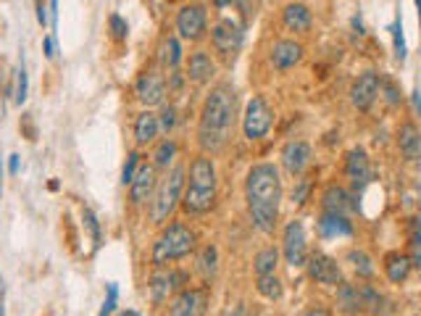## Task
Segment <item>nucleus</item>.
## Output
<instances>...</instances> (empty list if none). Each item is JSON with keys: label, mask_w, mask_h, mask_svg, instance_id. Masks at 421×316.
<instances>
[{"label": "nucleus", "mask_w": 421, "mask_h": 316, "mask_svg": "<svg viewBox=\"0 0 421 316\" xmlns=\"http://www.w3.org/2000/svg\"><path fill=\"white\" fill-rule=\"evenodd\" d=\"M158 61H161L163 69L169 71H177V66L182 64V45H179V37L169 34L161 43V50H158Z\"/></svg>", "instance_id": "28"}, {"label": "nucleus", "mask_w": 421, "mask_h": 316, "mask_svg": "<svg viewBox=\"0 0 421 316\" xmlns=\"http://www.w3.org/2000/svg\"><path fill=\"white\" fill-rule=\"evenodd\" d=\"M303 53H305V48L301 43H295V40H277L269 50V61L277 71H290V69H295L303 61Z\"/></svg>", "instance_id": "15"}, {"label": "nucleus", "mask_w": 421, "mask_h": 316, "mask_svg": "<svg viewBox=\"0 0 421 316\" xmlns=\"http://www.w3.org/2000/svg\"><path fill=\"white\" fill-rule=\"evenodd\" d=\"M308 164H311V145L305 140H290L282 148V166L287 169V174H303Z\"/></svg>", "instance_id": "18"}, {"label": "nucleus", "mask_w": 421, "mask_h": 316, "mask_svg": "<svg viewBox=\"0 0 421 316\" xmlns=\"http://www.w3.org/2000/svg\"><path fill=\"white\" fill-rule=\"evenodd\" d=\"M319 232L322 238H350L353 235V224L347 217H340V214H324L319 219Z\"/></svg>", "instance_id": "25"}, {"label": "nucleus", "mask_w": 421, "mask_h": 316, "mask_svg": "<svg viewBox=\"0 0 421 316\" xmlns=\"http://www.w3.org/2000/svg\"><path fill=\"white\" fill-rule=\"evenodd\" d=\"M177 32L182 40L198 43L208 29V11H205L203 3H187L177 11Z\"/></svg>", "instance_id": "8"}, {"label": "nucleus", "mask_w": 421, "mask_h": 316, "mask_svg": "<svg viewBox=\"0 0 421 316\" xmlns=\"http://www.w3.org/2000/svg\"><path fill=\"white\" fill-rule=\"evenodd\" d=\"M345 177L350 179V185L356 190L371 182V164H368V153L364 148H350L345 156Z\"/></svg>", "instance_id": "16"}, {"label": "nucleus", "mask_w": 421, "mask_h": 316, "mask_svg": "<svg viewBox=\"0 0 421 316\" xmlns=\"http://www.w3.org/2000/svg\"><path fill=\"white\" fill-rule=\"evenodd\" d=\"M177 153H179L177 140H172V137L161 140L158 145H156V151H153V169H158V172H169V166H174Z\"/></svg>", "instance_id": "29"}, {"label": "nucleus", "mask_w": 421, "mask_h": 316, "mask_svg": "<svg viewBox=\"0 0 421 316\" xmlns=\"http://www.w3.org/2000/svg\"><path fill=\"white\" fill-rule=\"evenodd\" d=\"M116 298H119V287H116V282L109 284V298L103 301V308H100V314L97 316H111L113 311H116Z\"/></svg>", "instance_id": "42"}, {"label": "nucleus", "mask_w": 421, "mask_h": 316, "mask_svg": "<svg viewBox=\"0 0 421 316\" xmlns=\"http://www.w3.org/2000/svg\"><path fill=\"white\" fill-rule=\"evenodd\" d=\"M205 305H208V293L205 290H195V287H184L172 298L169 303V316H203Z\"/></svg>", "instance_id": "12"}, {"label": "nucleus", "mask_w": 421, "mask_h": 316, "mask_svg": "<svg viewBox=\"0 0 421 316\" xmlns=\"http://www.w3.org/2000/svg\"><path fill=\"white\" fill-rule=\"evenodd\" d=\"M43 50H45V58H55V40L53 37H45Z\"/></svg>", "instance_id": "44"}, {"label": "nucleus", "mask_w": 421, "mask_h": 316, "mask_svg": "<svg viewBox=\"0 0 421 316\" xmlns=\"http://www.w3.org/2000/svg\"><path fill=\"white\" fill-rule=\"evenodd\" d=\"M398 148L403 158H408V161L421 158V132L413 121H403L398 127Z\"/></svg>", "instance_id": "22"}, {"label": "nucleus", "mask_w": 421, "mask_h": 316, "mask_svg": "<svg viewBox=\"0 0 421 316\" xmlns=\"http://www.w3.org/2000/svg\"><path fill=\"white\" fill-rule=\"evenodd\" d=\"M211 45L221 58H235L242 48V27L232 19H219L211 29Z\"/></svg>", "instance_id": "10"}, {"label": "nucleus", "mask_w": 421, "mask_h": 316, "mask_svg": "<svg viewBox=\"0 0 421 316\" xmlns=\"http://www.w3.org/2000/svg\"><path fill=\"white\" fill-rule=\"evenodd\" d=\"M305 266H308V277H311L313 282L319 284H340L343 282V269H340V263L332 259V256H326V253H311L308 256V261H305Z\"/></svg>", "instance_id": "13"}, {"label": "nucleus", "mask_w": 421, "mask_h": 316, "mask_svg": "<svg viewBox=\"0 0 421 316\" xmlns=\"http://www.w3.org/2000/svg\"><path fill=\"white\" fill-rule=\"evenodd\" d=\"M311 177H301L298 182H295V190H292V203H298V206H303L305 200H308V195H311Z\"/></svg>", "instance_id": "38"}, {"label": "nucleus", "mask_w": 421, "mask_h": 316, "mask_svg": "<svg viewBox=\"0 0 421 316\" xmlns=\"http://www.w3.org/2000/svg\"><path fill=\"white\" fill-rule=\"evenodd\" d=\"M282 251H284V261L290 269H301L308 261V248H305V227L301 219H292L284 227V238H282Z\"/></svg>", "instance_id": "9"}, {"label": "nucleus", "mask_w": 421, "mask_h": 316, "mask_svg": "<svg viewBox=\"0 0 421 316\" xmlns=\"http://www.w3.org/2000/svg\"><path fill=\"white\" fill-rule=\"evenodd\" d=\"M410 256H406V253H387L385 256V274H387V280L392 284H400L408 280L410 274Z\"/></svg>", "instance_id": "26"}, {"label": "nucleus", "mask_w": 421, "mask_h": 316, "mask_svg": "<svg viewBox=\"0 0 421 316\" xmlns=\"http://www.w3.org/2000/svg\"><path fill=\"white\" fill-rule=\"evenodd\" d=\"M156 185H158V179H156L153 164H140V169H137V174H134L130 185L132 206H145L153 198V193H156Z\"/></svg>", "instance_id": "17"}, {"label": "nucleus", "mask_w": 421, "mask_h": 316, "mask_svg": "<svg viewBox=\"0 0 421 316\" xmlns=\"http://www.w3.org/2000/svg\"><path fill=\"white\" fill-rule=\"evenodd\" d=\"M385 95H387L389 106H398V103H400V92H398V88H395L392 82H385Z\"/></svg>", "instance_id": "43"}, {"label": "nucleus", "mask_w": 421, "mask_h": 316, "mask_svg": "<svg viewBox=\"0 0 421 316\" xmlns=\"http://www.w3.org/2000/svg\"><path fill=\"white\" fill-rule=\"evenodd\" d=\"M134 95L148 109L151 106H161L163 98H166V79H163L161 71H156V69L142 71L137 76V82H134Z\"/></svg>", "instance_id": "11"}, {"label": "nucleus", "mask_w": 421, "mask_h": 316, "mask_svg": "<svg viewBox=\"0 0 421 316\" xmlns=\"http://www.w3.org/2000/svg\"><path fill=\"white\" fill-rule=\"evenodd\" d=\"M124 316H140V314H137V311H130V314H124Z\"/></svg>", "instance_id": "53"}, {"label": "nucleus", "mask_w": 421, "mask_h": 316, "mask_svg": "<svg viewBox=\"0 0 421 316\" xmlns=\"http://www.w3.org/2000/svg\"><path fill=\"white\" fill-rule=\"evenodd\" d=\"M345 261L350 263V269H353L358 277H364V280L374 277V272H377V266H374V261H371V256L364 253V251H358V248H350V251H347Z\"/></svg>", "instance_id": "32"}, {"label": "nucleus", "mask_w": 421, "mask_h": 316, "mask_svg": "<svg viewBox=\"0 0 421 316\" xmlns=\"http://www.w3.org/2000/svg\"><path fill=\"white\" fill-rule=\"evenodd\" d=\"M277 266H279V251L274 245H266L256 253L253 259V272L256 277H266V274H277Z\"/></svg>", "instance_id": "30"}, {"label": "nucleus", "mask_w": 421, "mask_h": 316, "mask_svg": "<svg viewBox=\"0 0 421 316\" xmlns=\"http://www.w3.org/2000/svg\"><path fill=\"white\" fill-rule=\"evenodd\" d=\"M198 245V235H195L193 227H187L184 221H172L161 229V235L153 242V253L151 261L153 266H169L174 261H182L190 253L195 251Z\"/></svg>", "instance_id": "4"}, {"label": "nucleus", "mask_w": 421, "mask_h": 316, "mask_svg": "<svg viewBox=\"0 0 421 316\" xmlns=\"http://www.w3.org/2000/svg\"><path fill=\"white\" fill-rule=\"evenodd\" d=\"M211 3H214L216 8H227V6H229V3H232V0H211Z\"/></svg>", "instance_id": "51"}, {"label": "nucleus", "mask_w": 421, "mask_h": 316, "mask_svg": "<svg viewBox=\"0 0 421 316\" xmlns=\"http://www.w3.org/2000/svg\"><path fill=\"white\" fill-rule=\"evenodd\" d=\"M392 43H395V58H398V61H406L408 48H406V37H403V22H400V16L392 22Z\"/></svg>", "instance_id": "36"}, {"label": "nucleus", "mask_w": 421, "mask_h": 316, "mask_svg": "<svg viewBox=\"0 0 421 316\" xmlns=\"http://www.w3.org/2000/svg\"><path fill=\"white\" fill-rule=\"evenodd\" d=\"M37 22L43 24H48V11H45V0H37Z\"/></svg>", "instance_id": "45"}, {"label": "nucleus", "mask_w": 421, "mask_h": 316, "mask_svg": "<svg viewBox=\"0 0 421 316\" xmlns=\"http://www.w3.org/2000/svg\"><path fill=\"white\" fill-rule=\"evenodd\" d=\"M50 11H53V24L58 19V0H50Z\"/></svg>", "instance_id": "50"}, {"label": "nucleus", "mask_w": 421, "mask_h": 316, "mask_svg": "<svg viewBox=\"0 0 421 316\" xmlns=\"http://www.w3.org/2000/svg\"><path fill=\"white\" fill-rule=\"evenodd\" d=\"M416 8H419V27H421V0H416Z\"/></svg>", "instance_id": "52"}, {"label": "nucleus", "mask_w": 421, "mask_h": 316, "mask_svg": "<svg viewBox=\"0 0 421 316\" xmlns=\"http://www.w3.org/2000/svg\"><path fill=\"white\" fill-rule=\"evenodd\" d=\"M305 316H332V314L326 311L324 305H313V308H308V311H305Z\"/></svg>", "instance_id": "46"}, {"label": "nucleus", "mask_w": 421, "mask_h": 316, "mask_svg": "<svg viewBox=\"0 0 421 316\" xmlns=\"http://www.w3.org/2000/svg\"><path fill=\"white\" fill-rule=\"evenodd\" d=\"M271 121H274V114H271L269 103L261 98V95H253V98L248 100L245 116H242L245 140L256 142V140H261V137H266L271 130Z\"/></svg>", "instance_id": "7"}, {"label": "nucleus", "mask_w": 421, "mask_h": 316, "mask_svg": "<svg viewBox=\"0 0 421 316\" xmlns=\"http://www.w3.org/2000/svg\"><path fill=\"white\" fill-rule=\"evenodd\" d=\"M379 92H382V79H379V74L377 71H364V74L353 82V88H350V100H353V106H356L358 111H366L374 106Z\"/></svg>", "instance_id": "14"}, {"label": "nucleus", "mask_w": 421, "mask_h": 316, "mask_svg": "<svg viewBox=\"0 0 421 316\" xmlns=\"http://www.w3.org/2000/svg\"><path fill=\"white\" fill-rule=\"evenodd\" d=\"M361 295H364V308L371 311V314H389L392 308H389V301L385 295L379 293L377 287H371V284H361Z\"/></svg>", "instance_id": "31"}, {"label": "nucleus", "mask_w": 421, "mask_h": 316, "mask_svg": "<svg viewBox=\"0 0 421 316\" xmlns=\"http://www.w3.org/2000/svg\"><path fill=\"white\" fill-rule=\"evenodd\" d=\"M337 305L343 308V314L356 316L358 311H364V295H361V284L340 282L337 290Z\"/></svg>", "instance_id": "24"}, {"label": "nucleus", "mask_w": 421, "mask_h": 316, "mask_svg": "<svg viewBox=\"0 0 421 316\" xmlns=\"http://www.w3.org/2000/svg\"><path fill=\"white\" fill-rule=\"evenodd\" d=\"M216 76V61L208 50H195L187 61V79L195 85H208Z\"/></svg>", "instance_id": "19"}, {"label": "nucleus", "mask_w": 421, "mask_h": 316, "mask_svg": "<svg viewBox=\"0 0 421 316\" xmlns=\"http://www.w3.org/2000/svg\"><path fill=\"white\" fill-rule=\"evenodd\" d=\"M256 290L263 295L266 301H279L282 298V280L277 274H266V277H256Z\"/></svg>", "instance_id": "33"}, {"label": "nucleus", "mask_w": 421, "mask_h": 316, "mask_svg": "<svg viewBox=\"0 0 421 316\" xmlns=\"http://www.w3.org/2000/svg\"><path fill=\"white\" fill-rule=\"evenodd\" d=\"M19 166H22V158H19V156H11V158H8V172H11V174H19Z\"/></svg>", "instance_id": "47"}, {"label": "nucleus", "mask_w": 421, "mask_h": 316, "mask_svg": "<svg viewBox=\"0 0 421 316\" xmlns=\"http://www.w3.org/2000/svg\"><path fill=\"white\" fill-rule=\"evenodd\" d=\"M82 219H85L90 235H92V245H95V248H100V224H97V217L92 214V211H90V208H85V211H82Z\"/></svg>", "instance_id": "40"}, {"label": "nucleus", "mask_w": 421, "mask_h": 316, "mask_svg": "<svg viewBox=\"0 0 421 316\" xmlns=\"http://www.w3.org/2000/svg\"><path fill=\"white\" fill-rule=\"evenodd\" d=\"M282 24H284L287 32L305 34L313 24L311 8H308L305 3H287L284 11H282Z\"/></svg>", "instance_id": "21"}, {"label": "nucleus", "mask_w": 421, "mask_h": 316, "mask_svg": "<svg viewBox=\"0 0 421 316\" xmlns=\"http://www.w3.org/2000/svg\"><path fill=\"white\" fill-rule=\"evenodd\" d=\"M140 153L137 151H130V156H127V164H124V169H121V185L130 187L132 179H134V174H137V169H140Z\"/></svg>", "instance_id": "35"}, {"label": "nucleus", "mask_w": 421, "mask_h": 316, "mask_svg": "<svg viewBox=\"0 0 421 316\" xmlns=\"http://www.w3.org/2000/svg\"><path fill=\"white\" fill-rule=\"evenodd\" d=\"M322 208L324 214H340V217H347L350 211H356V203H353V195L347 193L345 187L340 185H326L324 193H322Z\"/></svg>", "instance_id": "20"}, {"label": "nucleus", "mask_w": 421, "mask_h": 316, "mask_svg": "<svg viewBox=\"0 0 421 316\" xmlns=\"http://www.w3.org/2000/svg\"><path fill=\"white\" fill-rule=\"evenodd\" d=\"M0 174H3V164H0Z\"/></svg>", "instance_id": "54"}, {"label": "nucleus", "mask_w": 421, "mask_h": 316, "mask_svg": "<svg viewBox=\"0 0 421 316\" xmlns=\"http://www.w3.org/2000/svg\"><path fill=\"white\" fill-rule=\"evenodd\" d=\"M195 269H198V274H200V277H205V280H211V277L219 272V251H216V245L205 242L203 248L198 251Z\"/></svg>", "instance_id": "27"}, {"label": "nucleus", "mask_w": 421, "mask_h": 316, "mask_svg": "<svg viewBox=\"0 0 421 316\" xmlns=\"http://www.w3.org/2000/svg\"><path fill=\"white\" fill-rule=\"evenodd\" d=\"M237 116V95L229 85H216L203 100L198 119V145L203 153H221L232 140Z\"/></svg>", "instance_id": "1"}, {"label": "nucleus", "mask_w": 421, "mask_h": 316, "mask_svg": "<svg viewBox=\"0 0 421 316\" xmlns=\"http://www.w3.org/2000/svg\"><path fill=\"white\" fill-rule=\"evenodd\" d=\"M27 95H29V76H27V69H24V64H19V69H16V103L22 106L24 100H27Z\"/></svg>", "instance_id": "37"}, {"label": "nucleus", "mask_w": 421, "mask_h": 316, "mask_svg": "<svg viewBox=\"0 0 421 316\" xmlns=\"http://www.w3.org/2000/svg\"><path fill=\"white\" fill-rule=\"evenodd\" d=\"M229 316H250L248 305H245V303H237L235 308H232V314H229Z\"/></svg>", "instance_id": "48"}, {"label": "nucleus", "mask_w": 421, "mask_h": 316, "mask_svg": "<svg viewBox=\"0 0 421 316\" xmlns=\"http://www.w3.org/2000/svg\"><path fill=\"white\" fill-rule=\"evenodd\" d=\"M158 124H161V132H169L174 130V124H177V109L174 106H163L161 114H158Z\"/></svg>", "instance_id": "41"}, {"label": "nucleus", "mask_w": 421, "mask_h": 316, "mask_svg": "<svg viewBox=\"0 0 421 316\" xmlns=\"http://www.w3.org/2000/svg\"><path fill=\"white\" fill-rule=\"evenodd\" d=\"M413 106H416V111L421 114V92H419V90L413 92Z\"/></svg>", "instance_id": "49"}, {"label": "nucleus", "mask_w": 421, "mask_h": 316, "mask_svg": "<svg viewBox=\"0 0 421 316\" xmlns=\"http://www.w3.org/2000/svg\"><path fill=\"white\" fill-rule=\"evenodd\" d=\"M184 179H187V166L177 164L158 179L156 193L151 198V221L156 227H163L172 217L184 193Z\"/></svg>", "instance_id": "5"}, {"label": "nucleus", "mask_w": 421, "mask_h": 316, "mask_svg": "<svg viewBox=\"0 0 421 316\" xmlns=\"http://www.w3.org/2000/svg\"><path fill=\"white\" fill-rule=\"evenodd\" d=\"M109 27H111V37L113 40H127V34H130V27H127V22L121 19L119 13H111V19H109Z\"/></svg>", "instance_id": "39"}, {"label": "nucleus", "mask_w": 421, "mask_h": 316, "mask_svg": "<svg viewBox=\"0 0 421 316\" xmlns=\"http://www.w3.org/2000/svg\"><path fill=\"white\" fill-rule=\"evenodd\" d=\"M245 200L253 227L271 235L277 229L282 206V177L274 164H256L250 166L245 177Z\"/></svg>", "instance_id": "2"}, {"label": "nucleus", "mask_w": 421, "mask_h": 316, "mask_svg": "<svg viewBox=\"0 0 421 316\" xmlns=\"http://www.w3.org/2000/svg\"><path fill=\"white\" fill-rule=\"evenodd\" d=\"M190 179H187V190L182 195V208L190 217H203L211 208L216 206V187H219V174L216 164L208 153L195 156L190 164Z\"/></svg>", "instance_id": "3"}, {"label": "nucleus", "mask_w": 421, "mask_h": 316, "mask_svg": "<svg viewBox=\"0 0 421 316\" xmlns=\"http://www.w3.org/2000/svg\"><path fill=\"white\" fill-rule=\"evenodd\" d=\"M410 263L413 266H421V219H413L410 221Z\"/></svg>", "instance_id": "34"}, {"label": "nucleus", "mask_w": 421, "mask_h": 316, "mask_svg": "<svg viewBox=\"0 0 421 316\" xmlns=\"http://www.w3.org/2000/svg\"><path fill=\"white\" fill-rule=\"evenodd\" d=\"M161 132V124H158V114L153 111H142L134 116V142L137 145H151Z\"/></svg>", "instance_id": "23"}, {"label": "nucleus", "mask_w": 421, "mask_h": 316, "mask_svg": "<svg viewBox=\"0 0 421 316\" xmlns=\"http://www.w3.org/2000/svg\"><path fill=\"white\" fill-rule=\"evenodd\" d=\"M184 282H187V274L184 272L158 266V269L151 274V280H148V298H151L156 305H161L166 303L172 295L184 290Z\"/></svg>", "instance_id": "6"}]
</instances>
